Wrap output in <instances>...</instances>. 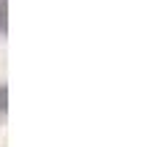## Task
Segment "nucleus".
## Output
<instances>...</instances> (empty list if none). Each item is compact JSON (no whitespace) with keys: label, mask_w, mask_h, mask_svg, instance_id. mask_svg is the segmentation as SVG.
I'll return each instance as SVG.
<instances>
[{"label":"nucleus","mask_w":145,"mask_h":147,"mask_svg":"<svg viewBox=\"0 0 145 147\" xmlns=\"http://www.w3.org/2000/svg\"><path fill=\"white\" fill-rule=\"evenodd\" d=\"M8 109V90H5V84H0V115Z\"/></svg>","instance_id":"f03ea898"},{"label":"nucleus","mask_w":145,"mask_h":147,"mask_svg":"<svg viewBox=\"0 0 145 147\" xmlns=\"http://www.w3.org/2000/svg\"><path fill=\"white\" fill-rule=\"evenodd\" d=\"M8 30V3L0 0V33Z\"/></svg>","instance_id":"f257e3e1"}]
</instances>
